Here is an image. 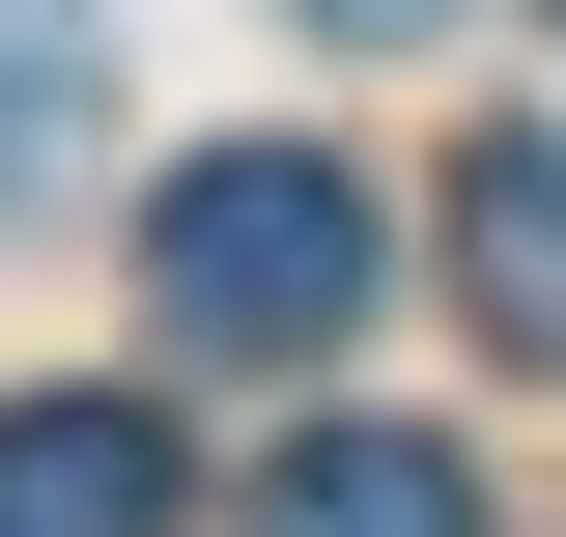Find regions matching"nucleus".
Wrapping results in <instances>:
<instances>
[{
	"label": "nucleus",
	"instance_id": "1",
	"mask_svg": "<svg viewBox=\"0 0 566 537\" xmlns=\"http://www.w3.org/2000/svg\"><path fill=\"white\" fill-rule=\"evenodd\" d=\"M368 283H397V227H368L340 141H199V170L142 199V312H170V368H312V339H368Z\"/></svg>",
	"mask_w": 566,
	"mask_h": 537
},
{
	"label": "nucleus",
	"instance_id": "2",
	"mask_svg": "<svg viewBox=\"0 0 566 537\" xmlns=\"http://www.w3.org/2000/svg\"><path fill=\"white\" fill-rule=\"evenodd\" d=\"M0 537H170V397H0Z\"/></svg>",
	"mask_w": 566,
	"mask_h": 537
},
{
	"label": "nucleus",
	"instance_id": "3",
	"mask_svg": "<svg viewBox=\"0 0 566 537\" xmlns=\"http://www.w3.org/2000/svg\"><path fill=\"white\" fill-rule=\"evenodd\" d=\"M453 312H482L510 368H566V114H510L482 170H453Z\"/></svg>",
	"mask_w": 566,
	"mask_h": 537
},
{
	"label": "nucleus",
	"instance_id": "4",
	"mask_svg": "<svg viewBox=\"0 0 566 537\" xmlns=\"http://www.w3.org/2000/svg\"><path fill=\"white\" fill-rule=\"evenodd\" d=\"M255 537H482V453L453 424H283Z\"/></svg>",
	"mask_w": 566,
	"mask_h": 537
},
{
	"label": "nucleus",
	"instance_id": "5",
	"mask_svg": "<svg viewBox=\"0 0 566 537\" xmlns=\"http://www.w3.org/2000/svg\"><path fill=\"white\" fill-rule=\"evenodd\" d=\"M85 170V0H0V199Z\"/></svg>",
	"mask_w": 566,
	"mask_h": 537
},
{
	"label": "nucleus",
	"instance_id": "6",
	"mask_svg": "<svg viewBox=\"0 0 566 537\" xmlns=\"http://www.w3.org/2000/svg\"><path fill=\"white\" fill-rule=\"evenodd\" d=\"M312 29H397V0H312Z\"/></svg>",
	"mask_w": 566,
	"mask_h": 537
},
{
	"label": "nucleus",
	"instance_id": "7",
	"mask_svg": "<svg viewBox=\"0 0 566 537\" xmlns=\"http://www.w3.org/2000/svg\"><path fill=\"white\" fill-rule=\"evenodd\" d=\"M538 29H566V0H538Z\"/></svg>",
	"mask_w": 566,
	"mask_h": 537
}]
</instances>
